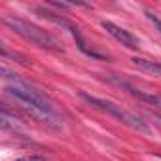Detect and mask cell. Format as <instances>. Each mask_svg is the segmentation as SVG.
Returning a JSON list of instances; mask_svg holds the SVG:
<instances>
[{"label": "cell", "mask_w": 161, "mask_h": 161, "mask_svg": "<svg viewBox=\"0 0 161 161\" xmlns=\"http://www.w3.org/2000/svg\"><path fill=\"white\" fill-rule=\"evenodd\" d=\"M8 80H10V84L6 86L8 95L17 99L23 104V108L32 118H36L42 123H47V125H53V127H61V118H59L57 110L53 108L49 99L40 89H36L32 84L25 82V80L14 78V76H8Z\"/></svg>", "instance_id": "cell-1"}, {"label": "cell", "mask_w": 161, "mask_h": 161, "mask_svg": "<svg viewBox=\"0 0 161 161\" xmlns=\"http://www.w3.org/2000/svg\"><path fill=\"white\" fill-rule=\"evenodd\" d=\"M4 25L10 27L15 34H19L21 38H25L27 42L38 46V47H44V49H53V51H61V44L59 40L49 34L46 29L27 21V19H21V17H15V15H4Z\"/></svg>", "instance_id": "cell-2"}, {"label": "cell", "mask_w": 161, "mask_h": 161, "mask_svg": "<svg viewBox=\"0 0 161 161\" xmlns=\"http://www.w3.org/2000/svg\"><path fill=\"white\" fill-rule=\"evenodd\" d=\"M80 97H82L89 106L99 108V110H103V112L114 116L116 119H119L121 123H125V125L131 127V129H136V131H142V133H150V131H152L150 125H148V121H144L140 116H136V114L125 110L123 106H119V104H116V103H112V101L99 99V97H93V95H87V93H80Z\"/></svg>", "instance_id": "cell-3"}, {"label": "cell", "mask_w": 161, "mask_h": 161, "mask_svg": "<svg viewBox=\"0 0 161 161\" xmlns=\"http://www.w3.org/2000/svg\"><path fill=\"white\" fill-rule=\"evenodd\" d=\"M103 29H104L112 38H116L121 46H125V47H129V49H136V47H138V40H136L127 29H123V27H119V25H116V23H112V21H103Z\"/></svg>", "instance_id": "cell-4"}, {"label": "cell", "mask_w": 161, "mask_h": 161, "mask_svg": "<svg viewBox=\"0 0 161 161\" xmlns=\"http://www.w3.org/2000/svg\"><path fill=\"white\" fill-rule=\"evenodd\" d=\"M135 66H138L140 70H146L153 76H161V63H155V61H148V59H142V57H135L133 59Z\"/></svg>", "instance_id": "cell-5"}, {"label": "cell", "mask_w": 161, "mask_h": 161, "mask_svg": "<svg viewBox=\"0 0 161 161\" xmlns=\"http://www.w3.org/2000/svg\"><path fill=\"white\" fill-rule=\"evenodd\" d=\"M121 87H125L131 95H135V97H138V99H142V101H146V103H150V104H161V99L159 97H155V95H150V93H144V91H140V89H136V87H133V86H129V84H125V82H118Z\"/></svg>", "instance_id": "cell-6"}, {"label": "cell", "mask_w": 161, "mask_h": 161, "mask_svg": "<svg viewBox=\"0 0 161 161\" xmlns=\"http://www.w3.org/2000/svg\"><path fill=\"white\" fill-rule=\"evenodd\" d=\"M146 15H148V19H150V21L157 27V31H159V34H161V19H159L155 14H152V12H146Z\"/></svg>", "instance_id": "cell-7"}, {"label": "cell", "mask_w": 161, "mask_h": 161, "mask_svg": "<svg viewBox=\"0 0 161 161\" xmlns=\"http://www.w3.org/2000/svg\"><path fill=\"white\" fill-rule=\"evenodd\" d=\"M29 161H44V159H40V157H31Z\"/></svg>", "instance_id": "cell-8"}, {"label": "cell", "mask_w": 161, "mask_h": 161, "mask_svg": "<svg viewBox=\"0 0 161 161\" xmlns=\"http://www.w3.org/2000/svg\"><path fill=\"white\" fill-rule=\"evenodd\" d=\"M19 161H29V159H19Z\"/></svg>", "instance_id": "cell-9"}, {"label": "cell", "mask_w": 161, "mask_h": 161, "mask_svg": "<svg viewBox=\"0 0 161 161\" xmlns=\"http://www.w3.org/2000/svg\"><path fill=\"white\" fill-rule=\"evenodd\" d=\"M159 159H161V157H159Z\"/></svg>", "instance_id": "cell-10"}]
</instances>
